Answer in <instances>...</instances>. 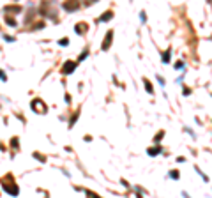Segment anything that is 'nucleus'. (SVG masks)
Wrapping results in <instances>:
<instances>
[{
  "instance_id": "18",
  "label": "nucleus",
  "mask_w": 212,
  "mask_h": 198,
  "mask_svg": "<svg viewBox=\"0 0 212 198\" xmlns=\"http://www.w3.org/2000/svg\"><path fill=\"white\" fill-rule=\"evenodd\" d=\"M182 67H184V62H177L175 64V69H182Z\"/></svg>"
},
{
  "instance_id": "2",
  "label": "nucleus",
  "mask_w": 212,
  "mask_h": 198,
  "mask_svg": "<svg viewBox=\"0 0 212 198\" xmlns=\"http://www.w3.org/2000/svg\"><path fill=\"white\" fill-rule=\"evenodd\" d=\"M80 7V2L78 0H65L64 2V11H67V12H73L74 9H78Z\"/></svg>"
},
{
  "instance_id": "6",
  "label": "nucleus",
  "mask_w": 212,
  "mask_h": 198,
  "mask_svg": "<svg viewBox=\"0 0 212 198\" xmlns=\"http://www.w3.org/2000/svg\"><path fill=\"white\" fill-rule=\"evenodd\" d=\"M6 12L18 14V12H21V7H20V6H9V7H6Z\"/></svg>"
},
{
  "instance_id": "21",
  "label": "nucleus",
  "mask_w": 212,
  "mask_h": 198,
  "mask_svg": "<svg viewBox=\"0 0 212 198\" xmlns=\"http://www.w3.org/2000/svg\"><path fill=\"white\" fill-rule=\"evenodd\" d=\"M87 55H88V51H87V50H85V51H83V53H82V57H80V60H83V59H87Z\"/></svg>"
},
{
  "instance_id": "11",
  "label": "nucleus",
  "mask_w": 212,
  "mask_h": 198,
  "mask_svg": "<svg viewBox=\"0 0 212 198\" xmlns=\"http://www.w3.org/2000/svg\"><path fill=\"white\" fill-rule=\"evenodd\" d=\"M170 177H172V179H175V181H179V177H180L179 170H172V172H170Z\"/></svg>"
},
{
  "instance_id": "5",
  "label": "nucleus",
  "mask_w": 212,
  "mask_h": 198,
  "mask_svg": "<svg viewBox=\"0 0 212 198\" xmlns=\"http://www.w3.org/2000/svg\"><path fill=\"white\" fill-rule=\"evenodd\" d=\"M111 39H113V30H108V34H106V37H104V43H103V46H101V50H106L111 46Z\"/></svg>"
},
{
  "instance_id": "13",
  "label": "nucleus",
  "mask_w": 212,
  "mask_h": 198,
  "mask_svg": "<svg viewBox=\"0 0 212 198\" xmlns=\"http://www.w3.org/2000/svg\"><path fill=\"white\" fill-rule=\"evenodd\" d=\"M145 88H147V90H148L150 94L154 92V88H152V85H150V82H148V80H145Z\"/></svg>"
},
{
  "instance_id": "17",
  "label": "nucleus",
  "mask_w": 212,
  "mask_h": 198,
  "mask_svg": "<svg viewBox=\"0 0 212 198\" xmlns=\"http://www.w3.org/2000/svg\"><path fill=\"white\" fill-rule=\"evenodd\" d=\"M4 39H6L7 43H14V37H11V35H4Z\"/></svg>"
},
{
  "instance_id": "12",
  "label": "nucleus",
  "mask_w": 212,
  "mask_h": 198,
  "mask_svg": "<svg viewBox=\"0 0 212 198\" xmlns=\"http://www.w3.org/2000/svg\"><path fill=\"white\" fill-rule=\"evenodd\" d=\"M6 21L11 25V27H16V21H14V18H11V16H7L6 14Z\"/></svg>"
},
{
  "instance_id": "4",
  "label": "nucleus",
  "mask_w": 212,
  "mask_h": 198,
  "mask_svg": "<svg viewBox=\"0 0 212 198\" xmlns=\"http://www.w3.org/2000/svg\"><path fill=\"white\" fill-rule=\"evenodd\" d=\"M32 108L34 110H39V113H46V106L41 99H34L32 101Z\"/></svg>"
},
{
  "instance_id": "3",
  "label": "nucleus",
  "mask_w": 212,
  "mask_h": 198,
  "mask_svg": "<svg viewBox=\"0 0 212 198\" xmlns=\"http://www.w3.org/2000/svg\"><path fill=\"white\" fill-rule=\"evenodd\" d=\"M76 62H73V60H67V62H64V66H62V73L64 74H71V73L76 69Z\"/></svg>"
},
{
  "instance_id": "15",
  "label": "nucleus",
  "mask_w": 212,
  "mask_h": 198,
  "mask_svg": "<svg viewBox=\"0 0 212 198\" xmlns=\"http://www.w3.org/2000/svg\"><path fill=\"white\" fill-rule=\"evenodd\" d=\"M34 158H37V159L41 161V163H44V161H46V158H43V156L39 154V152H34Z\"/></svg>"
},
{
  "instance_id": "10",
  "label": "nucleus",
  "mask_w": 212,
  "mask_h": 198,
  "mask_svg": "<svg viewBox=\"0 0 212 198\" xmlns=\"http://www.w3.org/2000/svg\"><path fill=\"white\" fill-rule=\"evenodd\" d=\"M170 53H172V50H166V51H164V53H163V57H161V60H163L164 62V64H168V62H170Z\"/></svg>"
},
{
  "instance_id": "19",
  "label": "nucleus",
  "mask_w": 212,
  "mask_h": 198,
  "mask_svg": "<svg viewBox=\"0 0 212 198\" xmlns=\"http://www.w3.org/2000/svg\"><path fill=\"white\" fill-rule=\"evenodd\" d=\"M11 145H12V147H14V148L18 147V138H12V142H11Z\"/></svg>"
},
{
  "instance_id": "1",
  "label": "nucleus",
  "mask_w": 212,
  "mask_h": 198,
  "mask_svg": "<svg viewBox=\"0 0 212 198\" xmlns=\"http://www.w3.org/2000/svg\"><path fill=\"white\" fill-rule=\"evenodd\" d=\"M2 187H4V191H7V195H12V196H16L18 193H20V189H18V186L12 182V177L7 175L4 181H2Z\"/></svg>"
},
{
  "instance_id": "7",
  "label": "nucleus",
  "mask_w": 212,
  "mask_h": 198,
  "mask_svg": "<svg viewBox=\"0 0 212 198\" xmlns=\"http://www.w3.org/2000/svg\"><path fill=\"white\" fill-rule=\"evenodd\" d=\"M111 18H113V12H111V11L104 12L103 16L99 18V23H104V21H108V20H111Z\"/></svg>"
},
{
  "instance_id": "22",
  "label": "nucleus",
  "mask_w": 212,
  "mask_h": 198,
  "mask_svg": "<svg viewBox=\"0 0 212 198\" xmlns=\"http://www.w3.org/2000/svg\"><path fill=\"white\" fill-rule=\"evenodd\" d=\"M0 80H2V82H6V80H7V76H6L2 71H0Z\"/></svg>"
},
{
  "instance_id": "14",
  "label": "nucleus",
  "mask_w": 212,
  "mask_h": 198,
  "mask_svg": "<svg viewBox=\"0 0 212 198\" xmlns=\"http://www.w3.org/2000/svg\"><path fill=\"white\" fill-rule=\"evenodd\" d=\"M59 44H60V46H67V44H69V39H67V37L60 39V41H59Z\"/></svg>"
},
{
  "instance_id": "16",
  "label": "nucleus",
  "mask_w": 212,
  "mask_h": 198,
  "mask_svg": "<svg viewBox=\"0 0 212 198\" xmlns=\"http://www.w3.org/2000/svg\"><path fill=\"white\" fill-rule=\"evenodd\" d=\"M164 136V131H159L158 134H156V142H161V138Z\"/></svg>"
},
{
  "instance_id": "9",
  "label": "nucleus",
  "mask_w": 212,
  "mask_h": 198,
  "mask_svg": "<svg viewBox=\"0 0 212 198\" xmlns=\"http://www.w3.org/2000/svg\"><path fill=\"white\" fill-rule=\"evenodd\" d=\"M161 150H163L161 147H152V148H148L147 152H148V156H158L159 152H161Z\"/></svg>"
},
{
  "instance_id": "20",
  "label": "nucleus",
  "mask_w": 212,
  "mask_h": 198,
  "mask_svg": "<svg viewBox=\"0 0 212 198\" xmlns=\"http://www.w3.org/2000/svg\"><path fill=\"white\" fill-rule=\"evenodd\" d=\"M158 82L161 83V87H164V78L163 76H158Z\"/></svg>"
},
{
  "instance_id": "8",
  "label": "nucleus",
  "mask_w": 212,
  "mask_h": 198,
  "mask_svg": "<svg viewBox=\"0 0 212 198\" xmlns=\"http://www.w3.org/2000/svg\"><path fill=\"white\" fill-rule=\"evenodd\" d=\"M74 32H76V34H85V32H87V25H85V23H80V25H76Z\"/></svg>"
}]
</instances>
